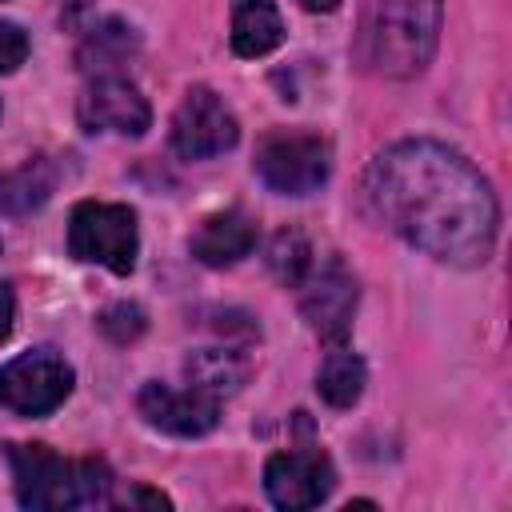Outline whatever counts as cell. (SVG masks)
Here are the masks:
<instances>
[{
    "label": "cell",
    "mask_w": 512,
    "mask_h": 512,
    "mask_svg": "<svg viewBox=\"0 0 512 512\" xmlns=\"http://www.w3.org/2000/svg\"><path fill=\"white\" fill-rule=\"evenodd\" d=\"M364 204L388 232L444 264L476 268L496 248V192L448 144L400 140L384 148L364 172Z\"/></svg>",
    "instance_id": "obj_1"
},
{
    "label": "cell",
    "mask_w": 512,
    "mask_h": 512,
    "mask_svg": "<svg viewBox=\"0 0 512 512\" xmlns=\"http://www.w3.org/2000/svg\"><path fill=\"white\" fill-rule=\"evenodd\" d=\"M440 40V0H360L356 56L368 72L408 80L428 68Z\"/></svg>",
    "instance_id": "obj_2"
},
{
    "label": "cell",
    "mask_w": 512,
    "mask_h": 512,
    "mask_svg": "<svg viewBox=\"0 0 512 512\" xmlns=\"http://www.w3.org/2000/svg\"><path fill=\"white\" fill-rule=\"evenodd\" d=\"M16 500L36 512L52 508H96L112 496V468L96 456L64 460L48 444H8Z\"/></svg>",
    "instance_id": "obj_3"
},
{
    "label": "cell",
    "mask_w": 512,
    "mask_h": 512,
    "mask_svg": "<svg viewBox=\"0 0 512 512\" xmlns=\"http://www.w3.org/2000/svg\"><path fill=\"white\" fill-rule=\"evenodd\" d=\"M68 252L80 264H100L116 276H128L140 252L136 212L128 204H104V200L76 204L68 220Z\"/></svg>",
    "instance_id": "obj_4"
},
{
    "label": "cell",
    "mask_w": 512,
    "mask_h": 512,
    "mask_svg": "<svg viewBox=\"0 0 512 512\" xmlns=\"http://www.w3.org/2000/svg\"><path fill=\"white\" fill-rule=\"evenodd\" d=\"M256 176L280 196H308L332 172V148L316 132H268L256 148Z\"/></svg>",
    "instance_id": "obj_5"
},
{
    "label": "cell",
    "mask_w": 512,
    "mask_h": 512,
    "mask_svg": "<svg viewBox=\"0 0 512 512\" xmlns=\"http://www.w3.org/2000/svg\"><path fill=\"white\" fill-rule=\"evenodd\" d=\"M72 392V364L52 348H32L0 368V408L16 416H48Z\"/></svg>",
    "instance_id": "obj_6"
},
{
    "label": "cell",
    "mask_w": 512,
    "mask_h": 512,
    "mask_svg": "<svg viewBox=\"0 0 512 512\" xmlns=\"http://www.w3.org/2000/svg\"><path fill=\"white\" fill-rule=\"evenodd\" d=\"M296 288H300V312H304L308 328L320 340H328L332 348H340L352 332V316H356V300H360L356 276L332 256L324 264L312 260L308 276Z\"/></svg>",
    "instance_id": "obj_7"
},
{
    "label": "cell",
    "mask_w": 512,
    "mask_h": 512,
    "mask_svg": "<svg viewBox=\"0 0 512 512\" xmlns=\"http://www.w3.org/2000/svg\"><path fill=\"white\" fill-rule=\"evenodd\" d=\"M240 140L232 108L212 88H188L172 116V152L180 160H212Z\"/></svg>",
    "instance_id": "obj_8"
},
{
    "label": "cell",
    "mask_w": 512,
    "mask_h": 512,
    "mask_svg": "<svg viewBox=\"0 0 512 512\" xmlns=\"http://www.w3.org/2000/svg\"><path fill=\"white\" fill-rule=\"evenodd\" d=\"M84 132H120V136H144L152 124V108L140 96V88L116 72L92 76L76 104Z\"/></svg>",
    "instance_id": "obj_9"
},
{
    "label": "cell",
    "mask_w": 512,
    "mask_h": 512,
    "mask_svg": "<svg viewBox=\"0 0 512 512\" xmlns=\"http://www.w3.org/2000/svg\"><path fill=\"white\" fill-rule=\"evenodd\" d=\"M136 408L152 428H160L168 436H204L220 420V396H212L196 384L172 388V384L152 380V384L140 388Z\"/></svg>",
    "instance_id": "obj_10"
},
{
    "label": "cell",
    "mask_w": 512,
    "mask_h": 512,
    "mask_svg": "<svg viewBox=\"0 0 512 512\" xmlns=\"http://www.w3.org/2000/svg\"><path fill=\"white\" fill-rule=\"evenodd\" d=\"M336 484L332 460L312 448L276 452L264 468V492L276 508H316Z\"/></svg>",
    "instance_id": "obj_11"
},
{
    "label": "cell",
    "mask_w": 512,
    "mask_h": 512,
    "mask_svg": "<svg viewBox=\"0 0 512 512\" xmlns=\"http://www.w3.org/2000/svg\"><path fill=\"white\" fill-rule=\"evenodd\" d=\"M192 256L208 268H228L236 260H244L256 248V220L240 208H224L200 220V228L188 240Z\"/></svg>",
    "instance_id": "obj_12"
},
{
    "label": "cell",
    "mask_w": 512,
    "mask_h": 512,
    "mask_svg": "<svg viewBox=\"0 0 512 512\" xmlns=\"http://www.w3.org/2000/svg\"><path fill=\"white\" fill-rule=\"evenodd\" d=\"M280 40H284V20L272 0H232L236 56H268Z\"/></svg>",
    "instance_id": "obj_13"
},
{
    "label": "cell",
    "mask_w": 512,
    "mask_h": 512,
    "mask_svg": "<svg viewBox=\"0 0 512 512\" xmlns=\"http://www.w3.org/2000/svg\"><path fill=\"white\" fill-rule=\"evenodd\" d=\"M188 384L212 392V396H224V392H240V384L248 380L252 364L244 352L236 348H200L188 356Z\"/></svg>",
    "instance_id": "obj_14"
},
{
    "label": "cell",
    "mask_w": 512,
    "mask_h": 512,
    "mask_svg": "<svg viewBox=\"0 0 512 512\" xmlns=\"http://www.w3.org/2000/svg\"><path fill=\"white\" fill-rule=\"evenodd\" d=\"M56 188V168L48 160H28L12 172H0V212L24 216L40 208Z\"/></svg>",
    "instance_id": "obj_15"
},
{
    "label": "cell",
    "mask_w": 512,
    "mask_h": 512,
    "mask_svg": "<svg viewBox=\"0 0 512 512\" xmlns=\"http://www.w3.org/2000/svg\"><path fill=\"white\" fill-rule=\"evenodd\" d=\"M364 384H368V368H364V360H360L356 352H348L344 344L332 348V352L324 356L320 372H316V392H320L332 408H352V404L360 400Z\"/></svg>",
    "instance_id": "obj_16"
},
{
    "label": "cell",
    "mask_w": 512,
    "mask_h": 512,
    "mask_svg": "<svg viewBox=\"0 0 512 512\" xmlns=\"http://www.w3.org/2000/svg\"><path fill=\"white\" fill-rule=\"evenodd\" d=\"M132 52H136V32L124 20H104V24L88 28V40L80 44V56L76 60H80L84 72L104 76L116 64H124Z\"/></svg>",
    "instance_id": "obj_17"
},
{
    "label": "cell",
    "mask_w": 512,
    "mask_h": 512,
    "mask_svg": "<svg viewBox=\"0 0 512 512\" xmlns=\"http://www.w3.org/2000/svg\"><path fill=\"white\" fill-rule=\"evenodd\" d=\"M268 268H272V276L284 288H296L308 276V268H312V244L296 228L276 232L272 244H268Z\"/></svg>",
    "instance_id": "obj_18"
},
{
    "label": "cell",
    "mask_w": 512,
    "mask_h": 512,
    "mask_svg": "<svg viewBox=\"0 0 512 512\" xmlns=\"http://www.w3.org/2000/svg\"><path fill=\"white\" fill-rule=\"evenodd\" d=\"M100 332L112 340V344H132L144 328H148V316H144V308L140 304H132V300H116V304H108L104 312H100Z\"/></svg>",
    "instance_id": "obj_19"
},
{
    "label": "cell",
    "mask_w": 512,
    "mask_h": 512,
    "mask_svg": "<svg viewBox=\"0 0 512 512\" xmlns=\"http://www.w3.org/2000/svg\"><path fill=\"white\" fill-rule=\"evenodd\" d=\"M24 56H28V36H24V28L12 24V20H0V76H4V72H16V68L24 64Z\"/></svg>",
    "instance_id": "obj_20"
},
{
    "label": "cell",
    "mask_w": 512,
    "mask_h": 512,
    "mask_svg": "<svg viewBox=\"0 0 512 512\" xmlns=\"http://www.w3.org/2000/svg\"><path fill=\"white\" fill-rule=\"evenodd\" d=\"M12 320H16V296H12L8 284H0V344H4L8 332H12Z\"/></svg>",
    "instance_id": "obj_21"
},
{
    "label": "cell",
    "mask_w": 512,
    "mask_h": 512,
    "mask_svg": "<svg viewBox=\"0 0 512 512\" xmlns=\"http://www.w3.org/2000/svg\"><path fill=\"white\" fill-rule=\"evenodd\" d=\"M124 504H152V508H172V500L164 492H152V488H132L124 496Z\"/></svg>",
    "instance_id": "obj_22"
},
{
    "label": "cell",
    "mask_w": 512,
    "mask_h": 512,
    "mask_svg": "<svg viewBox=\"0 0 512 512\" xmlns=\"http://www.w3.org/2000/svg\"><path fill=\"white\" fill-rule=\"evenodd\" d=\"M300 8H308V12H332L340 0H296Z\"/></svg>",
    "instance_id": "obj_23"
}]
</instances>
